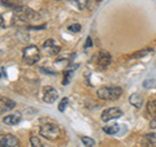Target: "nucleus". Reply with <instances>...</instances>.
<instances>
[{"mask_svg":"<svg viewBox=\"0 0 156 147\" xmlns=\"http://www.w3.org/2000/svg\"><path fill=\"white\" fill-rule=\"evenodd\" d=\"M81 141L86 147H94L95 146V141L92 138H90V137H82Z\"/></svg>","mask_w":156,"mask_h":147,"instance_id":"18","label":"nucleus"},{"mask_svg":"<svg viewBox=\"0 0 156 147\" xmlns=\"http://www.w3.org/2000/svg\"><path fill=\"white\" fill-rule=\"evenodd\" d=\"M21 113L20 112H16V113H12V115H7L3 119V122L5 125H17L20 121H21Z\"/></svg>","mask_w":156,"mask_h":147,"instance_id":"11","label":"nucleus"},{"mask_svg":"<svg viewBox=\"0 0 156 147\" xmlns=\"http://www.w3.org/2000/svg\"><path fill=\"white\" fill-rule=\"evenodd\" d=\"M150 52H151V50H148V48H144V50H142V51H138L136 53H134V55H131V59L143 57V56H146V55H148Z\"/></svg>","mask_w":156,"mask_h":147,"instance_id":"19","label":"nucleus"},{"mask_svg":"<svg viewBox=\"0 0 156 147\" xmlns=\"http://www.w3.org/2000/svg\"><path fill=\"white\" fill-rule=\"evenodd\" d=\"M2 3L5 7H14V4H16V0H3Z\"/></svg>","mask_w":156,"mask_h":147,"instance_id":"22","label":"nucleus"},{"mask_svg":"<svg viewBox=\"0 0 156 147\" xmlns=\"http://www.w3.org/2000/svg\"><path fill=\"white\" fill-rule=\"evenodd\" d=\"M142 143H144L146 146L156 145V134H144L142 138Z\"/></svg>","mask_w":156,"mask_h":147,"instance_id":"13","label":"nucleus"},{"mask_svg":"<svg viewBox=\"0 0 156 147\" xmlns=\"http://www.w3.org/2000/svg\"><path fill=\"white\" fill-rule=\"evenodd\" d=\"M111 60H112V57L107 51L99 52V55H98V57H96V63H98V65H99V68H101V69H105V68L111 64Z\"/></svg>","mask_w":156,"mask_h":147,"instance_id":"9","label":"nucleus"},{"mask_svg":"<svg viewBox=\"0 0 156 147\" xmlns=\"http://www.w3.org/2000/svg\"><path fill=\"white\" fill-rule=\"evenodd\" d=\"M103 130H104V133H107V134H116L117 131L120 130V125L119 124H113V125H109V126H104Z\"/></svg>","mask_w":156,"mask_h":147,"instance_id":"14","label":"nucleus"},{"mask_svg":"<svg viewBox=\"0 0 156 147\" xmlns=\"http://www.w3.org/2000/svg\"><path fill=\"white\" fill-rule=\"evenodd\" d=\"M147 111L150 115H156V100H150L147 103Z\"/></svg>","mask_w":156,"mask_h":147,"instance_id":"16","label":"nucleus"},{"mask_svg":"<svg viewBox=\"0 0 156 147\" xmlns=\"http://www.w3.org/2000/svg\"><path fill=\"white\" fill-rule=\"evenodd\" d=\"M122 116V111L120 108H117V107H112V108H108L103 111V113H101V120L104 122H108L111 120H115V119H119V117Z\"/></svg>","mask_w":156,"mask_h":147,"instance_id":"6","label":"nucleus"},{"mask_svg":"<svg viewBox=\"0 0 156 147\" xmlns=\"http://www.w3.org/2000/svg\"><path fill=\"white\" fill-rule=\"evenodd\" d=\"M96 95L99 99L103 100H116L122 95L121 87H100L96 91Z\"/></svg>","mask_w":156,"mask_h":147,"instance_id":"1","label":"nucleus"},{"mask_svg":"<svg viewBox=\"0 0 156 147\" xmlns=\"http://www.w3.org/2000/svg\"><path fill=\"white\" fill-rule=\"evenodd\" d=\"M130 103L134 107H136V108H140V107H142V103H143V96L140 94H133L130 96Z\"/></svg>","mask_w":156,"mask_h":147,"instance_id":"12","label":"nucleus"},{"mask_svg":"<svg viewBox=\"0 0 156 147\" xmlns=\"http://www.w3.org/2000/svg\"><path fill=\"white\" fill-rule=\"evenodd\" d=\"M70 74H72L70 70H68V72H65V73H64V81H62V85H66V80L69 81V77H70Z\"/></svg>","mask_w":156,"mask_h":147,"instance_id":"24","label":"nucleus"},{"mask_svg":"<svg viewBox=\"0 0 156 147\" xmlns=\"http://www.w3.org/2000/svg\"><path fill=\"white\" fill-rule=\"evenodd\" d=\"M30 143H31V147H44L43 143L41 142V139H39L37 135H31L30 137Z\"/></svg>","mask_w":156,"mask_h":147,"instance_id":"17","label":"nucleus"},{"mask_svg":"<svg viewBox=\"0 0 156 147\" xmlns=\"http://www.w3.org/2000/svg\"><path fill=\"white\" fill-rule=\"evenodd\" d=\"M87 43H86V46H85V48H87V47H91V45H92V43H91V38H87V41H86Z\"/></svg>","mask_w":156,"mask_h":147,"instance_id":"26","label":"nucleus"},{"mask_svg":"<svg viewBox=\"0 0 156 147\" xmlns=\"http://www.w3.org/2000/svg\"><path fill=\"white\" fill-rule=\"evenodd\" d=\"M72 5H74L77 9H85L87 5V0H69Z\"/></svg>","mask_w":156,"mask_h":147,"instance_id":"15","label":"nucleus"},{"mask_svg":"<svg viewBox=\"0 0 156 147\" xmlns=\"http://www.w3.org/2000/svg\"><path fill=\"white\" fill-rule=\"evenodd\" d=\"M14 107H16V102H13L12 99H9V98H2V99H0V115L13 109Z\"/></svg>","mask_w":156,"mask_h":147,"instance_id":"10","label":"nucleus"},{"mask_svg":"<svg viewBox=\"0 0 156 147\" xmlns=\"http://www.w3.org/2000/svg\"><path fill=\"white\" fill-rule=\"evenodd\" d=\"M13 16H14V20H17V21L25 22V21H30L33 18H37L38 14L27 7H17L13 12Z\"/></svg>","mask_w":156,"mask_h":147,"instance_id":"4","label":"nucleus"},{"mask_svg":"<svg viewBox=\"0 0 156 147\" xmlns=\"http://www.w3.org/2000/svg\"><path fill=\"white\" fill-rule=\"evenodd\" d=\"M43 48H44V50L48 52V55H51V56L57 55V53L60 52V50H61V47L57 46L53 39H47V41L43 43Z\"/></svg>","mask_w":156,"mask_h":147,"instance_id":"8","label":"nucleus"},{"mask_svg":"<svg viewBox=\"0 0 156 147\" xmlns=\"http://www.w3.org/2000/svg\"><path fill=\"white\" fill-rule=\"evenodd\" d=\"M98 2H101V0H98Z\"/></svg>","mask_w":156,"mask_h":147,"instance_id":"27","label":"nucleus"},{"mask_svg":"<svg viewBox=\"0 0 156 147\" xmlns=\"http://www.w3.org/2000/svg\"><path fill=\"white\" fill-rule=\"evenodd\" d=\"M68 30L72 31V33H78L81 30V25H80V23H73V25L68 26Z\"/></svg>","mask_w":156,"mask_h":147,"instance_id":"21","label":"nucleus"},{"mask_svg":"<svg viewBox=\"0 0 156 147\" xmlns=\"http://www.w3.org/2000/svg\"><path fill=\"white\" fill-rule=\"evenodd\" d=\"M39 133H41L42 137H44L47 139L55 141L60 137L61 131L56 124H43L41 126V129H39Z\"/></svg>","mask_w":156,"mask_h":147,"instance_id":"2","label":"nucleus"},{"mask_svg":"<svg viewBox=\"0 0 156 147\" xmlns=\"http://www.w3.org/2000/svg\"><path fill=\"white\" fill-rule=\"evenodd\" d=\"M68 103H69L68 98H62V99L60 100V103H58V111H60V112H64V111H65V107L68 106Z\"/></svg>","mask_w":156,"mask_h":147,"instance_id":"20","label":"nucleus"},{"mask_svg":"<svg viewBox=\"0 0 156 147\" xmlns=\"http://www.w3.org/2000/svg\"><path fill=\"white\" fill-rule=\"evenodd\" d=\"M0 147H20V141L13 134H0Z\"/></svg>","mask_w":156,"mask_h":147,"instance_id":"5","label":"nucleus"},{"mask_svg":"<svg viewBox=\"0 0 156 147\" xmlns=\"http://www.w3.org/2000/svg\"><path fill=\"white\" fill-rule=\"evenodd\" d=\"M0 77H2V74H0Z\"/></svg>","mask_w":156,"mask_h":147,"instance_id":"28","label":"nucleus"},{"mask_svg":"<svg viewBox=\"0 0 156 147\" xmlns=\"http://www.w3.org/2000/svg\"><path fill=\"white\" fill-rule=\"evenodd\" d=\"M154 80H146L144 83H143V87H146V89H148V87H152L154 86Z\"/></svg>","mask_w":156,"mask_h":147,"instance_id":"23","label":"nucleus"},{"mask_svg":"<svg viewBox=\"0 0 156 147\" xmlns=\"http://www.w3.org/2000/svg\"><path fill=\"white\" fill-rule=\"evenodd\" d=\"M41 57V52L37 46H27L26 48H23L22 59L25 61V64L27 65H34Z\"/></svg>","mask_w":156,"mask_h":147,"instance_id":"3","label":"nucleus"},{"mask_svg":"<svg viewBox=\"0 0 156 147\" xmlns=\"http://www.w3.org/2000/svg\"><path fill=\"white\" fill-rule=\"evenodd\" d=\"M43 100L46 103H55L56 99L58 98V92L56 89H53L51 86H47L43 89Z\"/></svg>","mask_w":156,"mask_h":147,"instance_id":"7","label":"nucleus"},{"mask_svg":"<svg viewBox=\"0 0 156 147\" xmlns=\"http://www.w3.org/2000/svg\"><path fill=\"white\" fill-rule=\"evenodd\" d=\"M150 126H151L152 129H156V119H154L152 121L150 122Z\"/></svg>","mask_w":156,"mask_h":147,"instance_id":"25","label":"nucleus"}]
</instances>
